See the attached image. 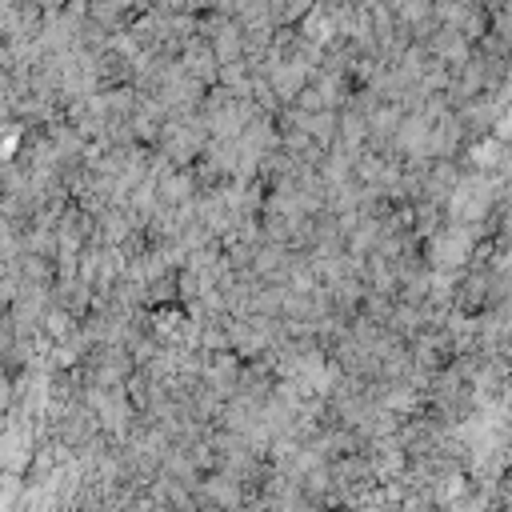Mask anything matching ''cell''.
Returning <instances> with one entry per match:
<instances>
[{
    "instance_id": "obj_5",
    "label": "cell",
    "mask_w": 512,
    "mask_h": 512,
    "mask_svg": "<svg viewBox=\"0 0 512 512\" xmlns=\"http://www.w3.org/2000/svg\"><path fill=\"white\" fill-rule=\"evenodd\" d=\"M196 500H200V508H208V512H232V508L248 504L252 496H248L232 476H224V472H204V476L196 480Z\"/></svg>"
},
{
    "instance_id": "obj_1",
    "label": "cell",
    "mask_w": 512,
    "mask_h": 512,
    "mask_svg": "<svg viewBox=\"0 0 512 512\" xmlns=\"http://www.w3.org/2000/svg\"><path fill=\"white\" fill-rule=\"evenodd\" d=\"M208 144V128L200 116H176V120H164L160 124V136L152 144L156 156H164L172 168H192L200 160Z\"/></svg>"
},
{
    "instance_id": "obj_7",
    "label": "cell",
    "mask_w": 512,
    "mask_h": 512,
    "mask_svg": "<svg viewBox=\"0 0 512 512\" xmlns=\"http://www.w3.org/2000/svg\"><path fill=\"white\" fill-rule=\"evenodd\" d=\"M176 68H180L184 76H192L196 84H204V88H212V84H216V72H220L212 48H208L200 36H192V40H184V44L176 48Z\"/></svg>"
},
{
    "instance_id": "obj_8",
    "label": "cell",
    "mask_w": 512,
    "mask_h": 512,
    "mask_svg": "<svg viewBox=\"0 0 512 512\" xmlns=\"http://www.w3.org/2000/svg\"><path fill=\"white\" fill-rule=\"evenodd\" d=\"M196 196H200V188H196V180H192L188 168H172L168 176L156 180V200H160V208H192Z\"/></svg>"
},
{
    "instance_id": "obj_4",
    "label": "cell",
    "mask_w": 512,
    "mask_h": 512,
    "mask_svg": "<svg viewBox=\"0 0 512 512\" xmlns=\"http://www.w3.org/2000/svg\"><path fill=\"white\" fill-rule=\"evenodd\" d=\"M436 8V24L460 32L468 44H476L488 32V4L480 0H452V4H432Z\"/></svg>"
},
{
    "instance_id": "obj_6",
    "label": "cell",
    "mask_w": 512,
    "mask_h": 512,
    "mask_svg": "<svg viewBox=\"0 0 512 512\" xmlns=\"http://www.w3.org/2000/svg\"><path fill=\"white\" fill-rule=\"evenodd\" d=\"M424 52L432 56V64H440V68L456 72V68H460V64L472 56V44H468L460 32H452V28L436 24V28L424 36Z\"/></svg>"
},
{
    "instance_id": "obj_3",
    "label": "cell",
    "mask_w": 512,
    "mask_h": 512,
    "mask_svg": "<svg viewBox=\"0 0 512 512\" xmlns=\"http://www.w3.org/2000/svg\"><path fill=\"white\" fill-rule=\"evenodd\" d=\"M488 284H492V268L468 264L452 284V312L456 316H480L488 308Z\"/></svg>"
},
{
    "instance_id": "obj_2",
    "label": "cell",
    "mask_w": 512,
    "mask_h": 512,
    "mask_svg": "<svg viewBox=\"0 0 512 512\" xmlns=\"http://www.w3.org/2000/svg\"><path fill=\"white\" fill-rule=\"evenodd\" d=\"M476 236L460 224H444L436 236H428L420 244V260L428 264V272H464L468 256H472Z\"/></svg>"
}]
</instances>
